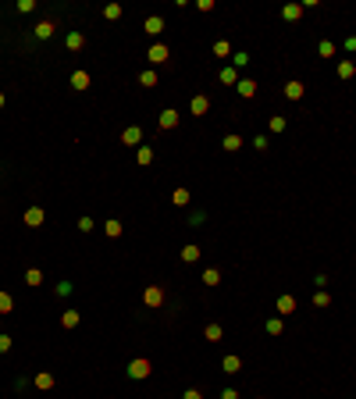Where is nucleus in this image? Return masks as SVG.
Listing matches in <instances>:
<instances>
[{
    "mask_svg": "<svg viewBox=\"0 0 356 399\" xmlns=\"http://www.w3.org/2000/svg\"><path fill=\"white\" fill-rule=\"evenodd\" d=\"M25 282H29V285H43V271H39V267H29V271H25Z\"/></svg>",
    "mask_w": 356,
    "mask_h": 399,
    "instance_id": "c756f323",
    "label": "nucleus"
},
{
    "mask_svg": "<svg viewBox=\"0 0 356 399\" xmlns=\"http://www.w3.org/2000/svg\"><path fill=\"white\" fill-rule=\"evenodd\" d=\"M65 47H68L71 54H78V50L86 47V36H82V32H68V36H65Z\"/></svg>",
    "mask_w": 356,
    "mask_h": 399,
    "instance_id": "423d86ee",
    "label": "nucleus"
},
{
    "mask_svg": "<svg viewBox=\"0 0 356 399\" xmlns=\"http://www.w3.org/2000/svg\"><path fill=\"white\" fill-rule=\"evenodd\" d=\"M253 146H257V150H260V154H264V150H267V146H271V143H267V136H264V132H260V136H253Z\"/></svg>",
    "mask_w": 356,
    "mask_h": 399,
    "instance_id": "4c0bfd02",
    "label": "nucleus"
},
{
    "mask_svg": "<svg viewBox=\"0 0 356 399\" xmlns=\"http://www.w3.org/2000/svg\"><path fill=\"white\" fill-rule=\"evenodd\" d=\"M139 143H142V129H139V125L121 129V146H139Z\"/></svg>",
    "mask_w": 356,
    "mask_h": 399,
    "instance_id": "7ed1b4c3",
    "label": "nucleus"
},
{
    "mask_svg": "<svg viewBox=\"0 0 356 399\" xmlns=\"http://www.w3.org/2000/svg\"><path fill=\"white\" fill-rule=\"evenodd\" d=\"M342 47H346V54H356V36H349V39H346Z\"/></svg>",
    "mask_w": 356,
    "mask_h": 399,
    "instance_id": "c03bdc74",
    "label": "nucleus"
},
{
    "mask_svg": "<svg viewBox=\"0 0 356 399\" xmlns=\"http://www.w3.org/2000/svg\"><path fill=\"white\" fill-rule=\"evenodd\" d=\"M171 203H175V207H185V203H189V189H175V193H171Z\"/></svg>",
    "mask_w": 356,
    "mask_h": 399,
    "instance_id": "c85d7f7f",
    "label": "nucleus"
},
{
    "mask_svg": "<svg viewBox=\"0 0 356 399\" xmlns=\"http://www.w3.org/2000/svg\"><path fill=\"white\" fill-rule=\"evenodd\" d=\"M246 65H249V54H246V50H235V54H232V68L239 72V68H246Z\"/></svg>",
    "mask_w": 356,
    "mask_h": 399,
    "instance_id": "412c9836",
    "label": "nucleus"
},
{
    "mask_svg": "<svg viewBox=\"0 0 356 399\" xmlns=\"http://www.w3.org/2000/svg\"><path fill=\"white\" fill-rule=\"evenodd\" d=\"M313 307H317V310H324V307H331V296H328L324 289H317V292H313Z\"/></svg>",
    "mask_w": 356,
    "mask_h": 399,
    "instance_id": "4be33fe9",
    "label": "nucleus"
},
{
    "mask_svg": "<svg viewBox=\"0 0 356 399\" xmlns=\"http://www.w3.org/2000/svg\"><path fill=\"white\" fill-rule=\"evenodd\" d=\"M282 93H285V100H303V82H296V79H292V82H285V89H282Z\"/></svg>",
    "mask_w": 356,
    "mask_h": 399,
    "instance_id": "f8f14e48",
    "label": "nucleus"
},
{
    "mask_svg": "<svg viewBox=\"0 0 356 399\" xmlns=\"http://www.w3.org/2000/svg\"><path fill=\"white\" fill-rule=\"evenodd\" d=\"M260 399H264V396H260Z\"/></svg>",
    "mask_w": 356,
    "mask_h": 399,
    "instance_id": "09e8293b",
    "label": "nucleus"
},
{
    "mask_svg": "<svg viewBox=\"0 0 356 399\" xmlns=\"http://www.w3.org/2000/svg\"><path fill=\"white\" fill-rule=\"evenodd\" d=\"M139 86H146V89H153V86H157V72H153V68H146V72H139Z\"/></svg>",
    "mask_w": 356,
    "mask_h": 399,
    "instance_id": "5701e85b",
    "label": "nucleus"
},
{
    "mask_svg": "<svg viewBox=\"0 0 356 399\" xmlns=\"http://www.w3.org/2000/svg\"><path fill=\"white\" fill-rule=\"evenodd\" d=\"M11 353V335H0V356Z\"/></svg>",
    "mask_w": 356,
    "mask_h": 399,
    "instance_id": "a19ab883",
    "label": "nucleus"
},
{
    "mask_svg": "<svg viewBox=\"0 0 356 399\" xmlns=\"http://www.w3.org/2000/svg\"><path fill=\"white\" fill-rule=\"evenodd\" d=\"M203 335H207V339H211V342H221V335H224V331H221V324H207V328H203Z\"/></svg>",
    "mask_w": 356,
    "mask_h": 399,
    "instance_id": "bb28decb",
    "label": "nucleus"
},
{
    "mask_svg": "<svg viewBox=\"0 0 356 399\" xmlns=\"http://www.w3.org/2000/svg\"><path fill=\"white\" fill-rule=\"evenodd\" d=\"M43 221H47V211H43V207H29V211H25V225L39 228Z\"/></svg>",
    "mask_w": 356,
    "mask_h": 399,
    "instance_id": "20e7f679",
    "label": "nucleus"
},
{
    "mask_svg": "<svg viewBox=\"0 0 356 399\" xmlns=\"http://www.w3.org/2000/svg\"><path fill=\"white\" fill-rule=\"evenodd\" d=\"M136 160H139V164H150V160H153V146H139Z\"/></svg>",
    "mask_w": 356,
    "mask_h": 399,
    "instance_id": "f704fd0d",
    "label": "nucleus"
},
{
    "mask_svg": "<svg viewBox=\"0 0 356 399\" xmlns=\"http://www.w3.org/2000/svg\"><path fill=\"white\" fill-rule=\"evenodd\" d=\"M214 54H217V57H232L235 50H232V43H224V39H217V43H214Z\"/></svg>",
    "mask_w": 356,
    "mask_h": 399,
    "instance_id": "cd10ccee",
    "label": "nucleus"
},
{
    "mask_svg": "<svg viewBox=\"0 0 356 399\" xmlns=\"http://www.w3.org/2000/svg\"><path fill=\"white\" fill-rule=\"evenodd\" d=\"M71 89H78V93H82V89H89V72H82V68H78V72L71 75Z\"/></svg>",
    "mask_w": 356,
    "mask_h": 399,
    "instance_id": "dca6fc26",
    "label": "nucleus"
},
{
    "mask_svg": "<svg viewBox=\"0 0 356 399\" xmlns=\"http://www.w3.org/2000/svg\"><path fill=\"white\" fill-rule=\"evenodd\" d=\"M207 107H211V100H207L203 93H200V96H193V103H189V111H193L196 118H200V114H207Z\"/></svg>",
    "mask_w": 356,
    "mask_h": 399,
    "instance_id": "ddd939ff",
    "label": "nucleus"
},
{
    "mask_svg": "<svg viewBox=\"0 0 356 399\" xmlns=\"http://www.w3.org/2000/svg\"><path fill=\"white\" fill-rule=\"evenodd\" d=\"M175 125H178V111H171V107H167V111H160V129H164V132H171Z\"/></svg>",
    "mask_w": 356,
    "mask_h": 399,
    "instance_id": "9d476101",
    "label": "nucleus"
},
{
    "mask_svg": "<svg viewBox=\"0 0 356 399\" xmlns=\"http://www.w3.org/2000/svg\"><path fill=\"white\" fill-rule=\"evenodd\" d=\"M103 18L118 22V18H121V4H107V7H103Z\"/></svg>",
    "mask_w": 356,
    "mask_h": 399,
    "instance_id": "2f4dec72",
    "label": "nucleus"
},
{
    "mask_svg": "<svg viewBox=\"0 0 356 399\" xmlns=\"http://www.w3.org/2000/svg\"><path fill=\"white\" fill-rule=\"evenodd\" d=\"M146 57H150V65H164V61H167V47H164V43H157V47H150V54H146Z\"/></svg>",
    "mask_w": 356,
    "mask_h": 399,
    "instance_id": "1a4fd4ad",
    "label": "nucleus"
},
{
    "mask_svg": "<svg viewBox=\"0 0 356 399\" xmlns=\"http://www.w3.org/2000/svg\"><path fill=\"white\" fill-rule=\"evenodd\" d=\"M78 232H93V221H89V218H78Z\"/></svg>",
    "mask_w": 356,
    "mask_h": 399,
    "instance_id": "37998d69",
    "label": "nucleus"
},
{
    "mask_svg": "<svg viewBox=\"0 0 356 399\" xmlns=\"http://www.w3.org/2000/svg\"><path fill=\"white\" fill-rule=\"evenodd\" d=\"M71 289H75V285H71V282H61V285H57V289H54V292H57V296H61V300H68V296H71Z\"/></svg>",
    "mask_w": 356,
    "mask_h": 399,
    "instance_id": "e433bc0d",
    "label": "nucleus"
},
{
    "mask_svg": "<svg viewBox=\"0 0 356 399\" xmlns=\"http://www.w3.org/2000/svg\"><path fill=\"white\" fill-rule=\"evenodd\" d=\"M242 143H246V139H242L239 132H232V136H224V139H221V146H224L228 154H235V150H242Z\"/></svg>",
    "mask_w": 356,
    "mask_h": 399,
    "instance_id": "9b49d317",
    "label": "nucleus"
},
{
    "mask_svg": "<svg viewBox=\"0 0 356 399\" xmlns=\"http://www.w3.org/2000/svg\"><path fill=\"white\" fill-rule=\"evenodd\" d=\"M36 389H54V374L39 371V374H36Z\"/></svg>",
    "mask_w": 356,
    "mask_h": 399,
    "instance_id": "7c9ffc66",
    "label": "nucleus"
},
{
    "mask_svg": "<svg viewBox=\"0 0 356 399\" xmlns=\"http://www.w3.org/2000/svg\"><path fill=\"white\" fill-rule=\"evenodd\" d=\"M353 75H356L353 61H339V79H353Z\"/></svg>",
    "mask_w": 356,
    "mask_h": 399,
    "instance_id": "b1692460",
    "label": "nucleus"
},
{
    "mask_svg": "<svg viewBox=\"0 0 356 399\" xmlns=\"http://www.w3.org/2000/svg\"><path fill=\"white\" fill-rule=\"evenodd\" d=\"M11 310H14V300L7 292H0V314H11Z\"/></svg>",
    "mask_w": 356,
    "mask_h": 399,
    "instance_id": "72a5a7b5",
    "label": "nucleus"
},
{
    "mask_svg": "<svg viewBox=\"0 0 356 399\" xmlns=\"http://www.w3.org/2000/svg\"><path fill=\"white\" fill-rule=\"evenodd\" d=\"M61 328H78V310H65V314H61Z\"/></svg>",
    "mask_w": 356,
    "mask_h": 399,
    "instance_id": "a211bd4d",
    "label": "nucleus"
},
{
    "mask_svg": "<svg viewBox=\"0 0 356 399\" xmlns=\"http://www.w3.org/2000/svg\"><path fill=\"white\" fill-rule=\"evenodd\" d=\"M182 260H185V264H196V260H200V246H196V242H189V246L182 249Z\"/></svg>",
    "mask_w": 356,
    "mask_h": 399,
    "instance_id": "f3484780",
    "label": "nucleus"
},
{
    "mask_svg": "<svg viewBox=\"0 0 356 399\" xmlns=\"http://www.w3.org/2000/svg\"><path fill=\"white\" fill-rule=\"evenodd\" d=\"M54 29H57V25H54L50 18H47V22H39V25H36V39H39V43H47V39L54 36Z\"/></svg>",
    "mask_w": 356,
    "mask_h": 399,
    "instance_id": "6e6552de",
    "label": "nucleus"
},
{
    "mask_svg": "<svg viewBox=\"0 0 356 399\" xmlns=\"http://www.w3.org/2000/svg\"><path fill=\"white\" fill-rule=\"evenodd\" d=\"M103 232H107L111 239H118V236H121V221H114V218H111V221L103 225Z\"/></svg>",
    "mask_w": 356,
    "mask_h": 399,
    "instance_id": "473e14b6",
    "label": "nucleus"
},
{
    "mask_svg": "<svg viewBox=\"0 0 356 399\" xmlns=\"http://www.w3.org/2000/svg\"><path fill=\"white\" fill-rule=\"evenodd\" d=\"M142 29H146V36H160V32H164V18H160V14H153V18H146V25H142Z\"/></svg>",
    "mask_w": 356,
    "mask_h": 399,
    "instance_id": "0eeeda50",
    "label": "nucleus"
},
{
    "mask_svg": "<svg viewBox=\"0 0 356 399\" xmlns=\"http://www.w3.org/2000/svg\"><path fill=\"white\" fill-rule=\"evenodd\" d=\"M217 79L224 82V86H235V82H239V72H235V68H221V75H217Z\"/></svg>",
    "mask_w": 356,
    "mask_h": 399,
    "instance_id": "393cba45",
    "label": "nucleus"
},
{
    "mask_svg": "<svg viewBox=\"0 0 356 399\" xmlns=\"http://www.w3.org/2000/svg\"><path fill=\"white\" fill-rule=\"evenodd\" d=\"M221 367H224V374H239V371H242V360H239V356H232V353H228V356H224V360H221Z\"/></svg>",
    "mask_w": 356,
    "mask_h": 399,
    "instance_id": "4468645a",
    "label": "nucleus"
},
{
    "mask_svg": "<svg viewBox=\"0 0 356 399\" xmlns=\"http://www.w3.org/2000/svg\"><path fill=\"white\" fill-rule=\"evenodd\" d=\"M282 328H285L282 318H267L264 321V331H267V335H282Z\"/></svg>",
    "mask_w": 356,
    "mask_h": 399,
    "instance_id": "aec40b11",
    "label": "nucleus"
},
{
    "mask_svg": "<svg viewBox=\"0 0 356 399\" xmlns=\"http://www.w3.org/2000/svg\"><path fill=\"white\" fill-rule=\"evenodd\" d=\"M142 303H146L150 310H157V307L164 303V285H150V289L142 292Z\"/></svg>",
    "mask_w": 356,
    "mask_h": 399,
    "instance_id": "f03ea898",
    "label": "nucleus"
},
{
    "mask_svg": "<svg viewBox=\"0 0 356 399\" xmlns=\"http://www.w3.org/2000/svg\"><path fill=\"white\" fill-rule=\"evenodd\" d=\"M317 50H321V57H331V54H335V43H331V39H321Z\"/></svg>",
    "mask_w": 356,
    "mask_h": 399,
    "instance_id": "c9c22d12",
    "label": "nucleus"
},
{
    "mask_svg": "<svg viewBox=\"0 0 356 399\" xmlns=\"http://www.w3.org/2000/svg\"><path fill=\"white\" fill-rule=\"evenodd\" d=\"M235 93H239L242 100H249V96H257V82L253 79H239L235 82Z\"/></svg>",
    "mask_w": 356,
    "mask_h": 399,
    "instance_id": "39448f33",
    "label": "nucleus"
},
{
    "mask_svg": "<svg viewBox=\"0 0 356 399\" xmlns=\"http://www.w3.org/2000/svg\"><path fill=\"white\" fill-rule=\"evenodd\" d=\"M282 18H285V22H299V18H303V7H299V4H285V7H282Z\"/></svg>",
    "mask_w": 356,
    "mask_h": 399,
    "instance_id": "2eb2a0df",
    "label": "nucleus"
},
{
    "mask_svg": "<svg viewBox=\"0 0 356 399\" xmlns=\"http://www.w3.org/2000/svg\"><path fill=\"white\" fill-rule=\"evenodd\" d=\"M150 374H153V364H150L146 356H136V360L129 364V378H132V382H146Z\"/></svg>",
    "mask_w": 356,
    "mask_h": 399,
    "instance_id": "f257e3e1",
    "label": "nucleus"
},
{
    "mask_svg": "<svg viewBox=\"0 0 356 399\" xmlns=\"http://www.w3.org/2000/svg\"><path fill=\"white\" fill-rule=\"evenodd\" d=\"M182 399H203V392H200V389H185V396Z\"/></svg>",
    "mask_w": 356,
    "mask_h": 399,
    "instance_id": "49530a36",
    "label": "nucleus"
},
{
    "mask_svg": "<svg viewBox=\"0 0 356 399\" xmlns=\"http://www.w3.org/2000/svg\"><path fill=\"white\" fill-rule=\"evenodd\" d=\"M18 11H22V14H32L36 4H32V0H18Z\"/></svg>",
    "mask_w": 356,
    "mask_h": 399,
    "instance_id": "ea45409f",
    "label": "nucleus"
},
{
    "mask_svg": "<svg viewBox=\"0 0 356 399\" xmlns=\"http://www.w3.org/2000/svg\"><path fill=\"white\" fill-rule=\"evenodd\" d=\"M271 132H285V118H282V114H275V118H271Z\"/></svg>",
    "mask_w": 356,
    "mask_h": 399,
    "instance_id": "58836bf2",
    "label": "nucleus"
},
{
    "mask_svg": "<svg viewBox=\"0 0 356 399\" xmlns=\"http://www.w3.org/2000/svg\"><path fill=\"white\" fill-rule=\"evenodd\" d=\"M203 285H221V271H217V267H207V271H203Z\"/></svg>",
    "mask_w": 356,
    "mask_h": 399,
    "instance_id": "a878e982",
    "label": "nucleus"
},
{
    "mask_svg": "<svg viewBox=\"0 0 356 399\" xmlns=\"http://www.w3.org/2000/svg\"><path fill=\"white\" fill-rule=\"evenodd\" d=\"M203 218H207V214H203V211H193V214H189V225H200V221H203Z\"/></svg>",
    "mask_w": 356,
    "mask_h": 399,
    "instance_id": "79ce46f5",
    "label": "nucleus"
},
{
    "mask_svg": "<svg viewBox=\"0 0 356 399\" xmlns=\"http://www.w3.org/2000/svg\"><path fill=\"white\" fill-rule=\"evenodd\" d=\"M0 107H4V93H0Z\"/></svg>",
    "mask_w": 356,
    "mask_h": 399,
    "instance_id": "de8ad7c7",
    "label": "nucleus"
},
{
    "mask_svg": "<svg viewBox=\"0 0 356 399\" xmlns=\"http://www.w3.org/2000/svg\"><path fill=\"white\" fill-rule=\"evenodd\" d=\"M221 399H242V396H239L235 389H221Z\"/></svg>",
    "mask_w": 356,
    "mask_h": 399,
    "instance_id": "a18cd8bd",
    "label": "nucleus"
},
{
    "mask_svg": "<svg viewBox=\"0 0 356 399\" xmlns=\"http://www.w3.org/2000/svg\"><path fill=\"white\" fill-rule=\"evenodd\" d=\"M278 314H296V300L292 296H278Z\"/></svg>",
    "mask_w": 356,
    "mask_h": 399,
    "instance_id": "6ab92c4d",
    "label": "nucleus"
}]
</instances>
